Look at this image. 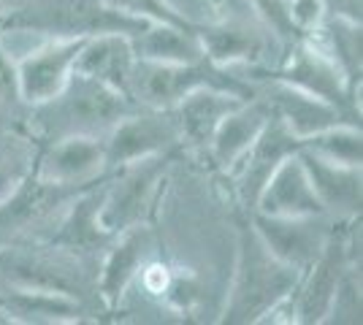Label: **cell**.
Segmentation results:
<instances>
[{
	"mask_svg": "<svg viewBox=\"0 0 363 325\" xmlns=\"http://www.w3.org/2000/svg\"><path fill=\"white\" fill-rule=\"evenodd\" d=\"M136 108L122 93L74 71L60 93L28 106V133L38 144L74 136L106 139L108 130Z\"/></svg>",
	"mask_w": 363,
	"mask_h": 325,
	"instance_id": "cell-1",
	"label": "cell"
},
{
	"mask_svg": "<svg viewBox=\"0 0 363 325\" xmlns=\"http://www.w3.org/2000/svg\"><path fill=\"white\" fill-rule=\"evenodd\" d=\"M298 277H301V271L282 263L272 249L263 244L252 222H244L239 231L236 271H233V282L228 290L223 323H266L290 298L293 287L298 285Z\"/></svg>",
	"mask_w": 363,
	"mask_h": 325,
	"instance_id": "cell-2",
	"label": "cell"
},
{
	"mask_svg": "<svg viewBox=\"0 0 363 325\" xmlns=\"http://www.w3.org/2000/svg\"><path fill=\"white\" fill-rule=\"evenodd\" d=\"M0 287L68 295L82 304L98 298V261L49 241H22L0 247Z\"/></svg>",
	"mask_w": 363,
	"mask_h": 325,
	"instance_id": "cell-3",
	"label": "cell"
},
{
	"mask_svg": "<svg viewBox=\"0 0 363 325\" xmlns=\"http://www.w3.org/2000/svg\"><path fill=\"white\" fill-rule=\"evenodd\" d=\"M150 25L108 0H22L0 16V33L41 38H90L101 33L136 35Z\"/></svg>",
	"mask_w": 363,
	"mask_h": 325,
	"instance_id": "cell-4",
	"label": "cell"
},
{
	"mask_svg": "<svg viewBox=\"0 0 363 325\" xmlns=\"http://www.w3.org/2000/svg\"><path fill=\"white\" fill-rule=\"evenodd\" d=\"M201 87L225 90L239 98H252L257 93V81H250L239 76L233 68L214 65L203 57L196 62L136 60L128 84V98L141 108H174L184 95Z\"/></svg>",
	"mask_w": 363,
	"mask_h": 325,
	"instance_id": "cell-5",
	"label": "cell"
},
{
	"mask_svg": "<svg viewBox=\"0 0 363 325\" xmlns=\"http://www.w3.org/2000/svg\"><path fill=\"white\" fill-rule=\"evenodd\" d=\"M177 152L179 149L141 157L136 163H128L108 173L104 182V201H101V222L108 233L117 236L133 225H147L160 185Z\"/></svg>",
	"mask_w": 363,
	"mask_h": 325,
	"instance_id": "cell-6",
	"label": "cell"
},
{
	"mask_svg": "<svg viewBox=\"0 0 363 325\" xmlns=\"http://www.w3.org/2000/svg\"><path fill=\"white\" fill-rule=\"evenodd\" d=\"M87 187H62L30 171L0 203V247L22 241H46L65 206Z\"/></svg>",
	"mask_w": 363,
	"mask_h": 325,
	"instance_id": "cell-7",
	"label": "cell"
},
{
	"mask_svg": "<svg viewBox=\"0 0 363 325\" xmlns=\"http://www.w3.org/2000/svg\"><path fill=\"white\" fill-rule=\"evenodd\" d=\"M339 225L333 228L331 239H328L325 249L320 252L318 261L298 277V285L293 287L290 298L277 309V312H290L288 317L290 323H303V325L325 323L333 298H336V290H339L345 274L352 268L350 266L347 236L339 231Z\"/></svg>",
	"mask_w": 363,
	"mask_h": 325,
	"instance_id": "cell-8",
	"label": "cell"
},
{
	"mask_svg": "<svg viewBox=\"0 0 363 325\" xmlns=\"http://www.w3.org/2000/svg\"><path fill=\"white\" fill-rule=\"evenodd\" d=\"M285 60L279 68H274L269 76L285 81L290 87H298L303 93L323 98L333 106H339L347 114L361 117V108H358V87H352L347 81V76L339 71V65L323 52V49L303 35L298 41H293L285 49Z\"/></svg>",
	"mask_w": 363,
	"mask_h": 325,
	"instance_id": "cell-9",
	"label": "cell"
},
{
	"mask_svg": "<svg viewBox=\"0 0 363 325\" xmlns=\"http://www.w3.org/2000/svg\"><path fill=\"white\" fill-rule=\"evenodd\" d=\"M106 144V171L122 169L128 163H136L141 157L160 155L171 149H182L179 122L171 108H141L122 117L120 122L108 130L104 139Z\"/></svg>",
	"mask_w": 363,
	"mask_h": 325,
	"instance_id": "cell-10",
	"label": "cell"
},
{
	"mask_svg": "<svg viewBox=\"0 0 363 325\" xmlns=\"http://www.w3.org/2000/svg\"><path fill=\"white\" fill-rule=\"evenodd\" d=\"M250 222L263 239V244L272 249L282 263L293 266L298 271H306L320 258L331 239L333 222L328 215H309V217H272V215H250Z\"/></svg>",
	"mask_w": 363,
	"mask_h": 325,
	"instance_id": "cell-11",
	"label": "cell"
},
{
	"mask_svg": "<svg viewBox=\"0 0 363 325\" xmlns=\"http://www.w3.org/2000/svg\"><path fill=\"white\" fill-rule=\"evenodd\" d=\"M298 149H301V139L277 114H272V120L260 130L255 144L244 152L242 160L233 169L228 171L233 176V182H236V195H239L242 209H247L250 215L255 212L257 195L266 187V182L272 179L277 166L285 157L296 155Z\"/></svg>",
	"mask_w": 363,
	"mask_h": 325,
	"instance_id": "cell-12",
	"label": "cell"
},
{
	"mask_svg": "<svg viewBox=\"0 0 363 325\" xmlns=\"http://www.w3.org/2000/svg\"><path fill=\"white\" fill-rule=\"evenodd\" d=\"M84 38H44L41 47L30 49L16 60V84L25 106L44 103L65 87L74 74V62Z\"/></svg>",
	"mask_w": 363,
	"mask_h": 325,
	"instance_id": "cell-13",
	"label": "cell"
},
{
	"mask_svg": "<svg viewBox=\"0 0 363 325\" xmlns=\"http://www.w3.org/2000/svg\"><path fill=\"white\" fill-rule=\"evenodd\" d=\"M35 173L62 187H92L98 185L106 171V144L104 139H60L52 144H41L35 160Z\"/></svg>",
	"mask_w": 363,
	"mask_h": 325,
	"instance_id": "cell-14",
	"label": "cell"
},
{
	"mask_svg": "<svg viewBox=\"0 0 363 325\" xmlns=\"http://www.w3.org/2000/svg\"><path fill=\"white\" fill-rule=\"evenodd\" d=\"M104 182L87 187L76 195L74 201L65 206L62 217L57 219L55 231L46 236L49 244L62 249H71L76 255L84 258H95L101 261V255L108 249V244L114 241V233H108L101 222V201H104Z\"/></svg>",
	"mask_w": 363,
	"mask_h": 325,
	"instance_id": "cell-15",
	"label": "cell"
},
{
	"mask_svg": "<svg viewBox=\"0 0 363 325\" xmlns=\"http://www.w3.org/2000/svg\"><path fill=\"white\" fill-rule=\"evenodd\" d=\"M257 93L272 103L274 114L288 125L301 141L320 133V130H328L333 125H361V117L347 114L339 106H333V103L323 101V98L303 93L298 87H290V84L279 81V79L269 76V81L263 87L257 84Z\"/></svg>",
	"mask_w": 363,
	"mask_h": 325,
	"instance_id": "cell-16",
	"label": "cell"
},
{
	"mask_svg": "<svg viewBox=\"0 0 363 325\" xmlns=\"http://www.w3.org/2000/svg\"><path fill=\"white\" fill-rule=\"evenodd\" d=\"M152 233L147 225H133L114 236V241L98 261V298L114 309L125 290L150 263Z\"/></svg>",
	"mask_w": 363,
	"mask_h": 325,
	"instance_id": "cell-17",
	"label": "cell"
},
{
	"mask_svg": "<svg viewBox=\"0 0 363 325\" xmlns=\"http://www.w3.org/2000/svg\"><path fill=\"white\" fill-rule=\"evenodd\" d=\"M257 215L272 217H309V215H325L320 203L315 187L309 182V173L303 169L298 152L285 157L266 187L260 190L255 203Z\"/></svg>",
	"mask_w": 363,
	"mask_h": 325,
	"instance_id": "cell-18",
	"label": "cell"
},
{
	"mask_svg": "<svg viewBox=\"0 0 363 325\" xmlns=\"http://www.w3.org/2000/svg\"><path fill=\"white\" fill-rule=\"evenodd\" d=\"M303 169L309 173V182L318 193L320 203L325 209V215L333 222H350L361 215L363 187H361V169H350V166H336L318 157L309 149H298Z\"/></svg>",
	"mask_w": 363,
	"mask_h": 325,
	"instance_id": "cell-19",
	"label": "cell"
},
{
	"mask_svg": "<svg viewBox=\"0 0 363 325\" xmlns=\"http://www.w3.org/2000/svg\"><path fill=\"white\" fill-rule=\"evenodd\" d=\"M272 114H274L272 103L260 93H255L252 98H247L244 103H239V106L233 108L225 120L217 125L212 141L206 147V152H209L214 166L220 171L233 169L242 160L244 152L255 144L260 130L272 120Z\"/></svg>",
	"mask_w": 363,
	"mask_h": 325,
	"instance_id": "cell-20",
	"label": "cell"
},
{
	"mask_svg": "<svg viewBox=\"0 0 363 325\" xmlns=\"http://www.w3.org/2000/svg\"><path fill=\"white\" fill-rule=\"evenodd\" d=\"M136 60L138 57L133 52V44H130V35L101 33V35L84 38V44L76 55L74 71L95 79V81H101V84H106V87L128 98V84H130V74L136 68Z\"/></svg>",
	"mask_w": 363,
	"mask_h": 325,
	"instance_id": "cell-21",
	"label": "cell"
},
{
	"mask_svg": "<svg viewBox=\"0 0 363 325\" xmlns=\"http://www.w3.org/2000/svg\"><path fill=\"white\" fill-rule=\"evenodd\" d=\"M198 41L203 47L206 60L223 68H244L257 62L269 52L266 33L252 28L250 22H220V25H198Z\"/></svg>",
	"mask_w": 363,
	"mask_h": 325,
	"instance_id": "cell-22",
	"label": "cell"
},
{
	"mask_svg": "<svg viewBox=\"0 0 363 325\" xmlns=\"http://www.w3.org/2000/svg\"><path fill=\"white\" fill-rule=\"evenodd\" d=\"M247 98L230 95L225 90H214V87H201L184 95L177 106L171 108L182 130V141L206 149L212 141L217 125L225 120L233 108L244 103Z\"/></svg>",
	"mask_w": 363,
	"mask_h": 325,
	"instance_id": "cell-23",
	"label": "cell"
},
{
	"mask_svg": "<svg viewBox=\"0 0 363 325\" xmlns=\"http://www.w3.org/2000/svg\"><path fill=\"white\" fill-rule=\"evenodd\" d=\"M0 312L9 323H82L92 312L90 304H82L68 295L35 293V290H9L0 287Z\"/></svg>",
	"mask_w": 363,
	"mask_h": 325,
	"instance_id": "cell-24",
	"label": "cell"
},
{
	"mask_svg": "<svg viewBox=\"0 0 363 325\" xmlns=\"http://www.w3.org/2000/svg\"><path fill=\"white\" fill-rule=\"evenodd\" d=\"M196 28H179L166 22H150L136 35H130V44L138 60L152 62H196L203 60V47L198 41Z\"/></svg>",
	"mask_w": 363,
	"mask_h": 325,
	"instance_id": "cell-25",
	"label": "cell"
},
{
	"mask_svg": "<svg viewBox=\"0 0 363 325\" xmlns=\"http://www.w3.org/2000/svg\"><path fill=\"white\" fill-rule=\"evenodd\" d=\"M306 35L339 65V71L347 76L352 87L361 84V22L342 19V16H323L318 28Z\"/></svg>",
	"mask_w": 363,
	"mask_h": 325,
	"instance_id": "cell-26",
	"label": "cell"
},
{
	"mask_svg": "<svg viewBox=\"0 0 363 325\" xmlns=\"http://www.w3.org/2000/svg\"><path fill=\"white\" fill-rule=\"evenodd\" d=\"M38 152H41V144L30 133H19L16 127L0 133V203L35 169Z\"/></svg>",
	"mask_w": 363,
	"mask_h": 325,
	"instance_id": "cell-27",
	"label": "cell"
},
{
	"mask_svg": "<svg viewBox=\"0 0 363 325\" xmlns=\"http://www.w3.org/2000/svg\"><path fill=\"white\" fill-rule=\"evenodd\" d=\"M303 149L315 152L318 157L336 163V166H350V169H361L363 157V136L361 125H333L328 130H320L315 136L301 141Z\"/></svg>",
	"mask_w": 363,
	"mask_h": 325,
	"instance_id": "cell-28",
	"label": "cell"
},
{
	"mask_svg": "<svg viewBox=\"0 0 363 325\" xmlns=\"http://www.w3.org/2000/svg\"><path fill=\"white\" fill-rule=\"evenodd\" d=\"M255 6L257 19L263 22V28L269 33H274V38L288 49L293 41L303 38V33L298 30L296 19H293V8L290 0H250Z\"/></svg>",
	"mask_w": 363,
	"mask_h": 325,
	"instance_id": "cell-29",
	"label": "cell"
},
{
	"mask_svg": "<svg viewBox=\"0 0 363 325\" xmlns=\"http://www.w3.org/2000/svg\"><path fill=\"white\" fill-rule=\"evenodd\" d=\"M114 8H120L125 14L138 16V19H150V22H166V25H179V28H196V22L190 16L177 11L168 0H108Z\"/></svg>",
	"mask_w": 363,
	"mask_h": 325,
	"instance_id": "cell-30",
	"label": "cell"
},
{
	"mask_svg": "<svg viewBox=\"0 0 363 325\" xmlns=\"http://www.w3.org/2000/svg\"><path fill=\"white\" fill-rule=\"evenodd\" d=\"M25 106L19 84H16V62L11 60V52L3 44V33H0V117H14L16 108Z\"/></svg>",
	"mask_w": 363,
	"mask_h": 325,
	"instance_id": "cell-31",
	"label": "cell"
},
{
	"mask_svg": "<svg viewBox=\"0 0 363 325\" xmlns=\"http://www.w3.org/2000/svg\"><path fill=\"white\" fill-rule=\"evenodd\" d=\"M320 8L325 16H342V19L361 22L363 0H320Z\"/></svg>",
	"mask_w": 363,
	"mask_h": 325,
	"instance_id": "cell-32",
	"label": "cell"
}]
</instances>
